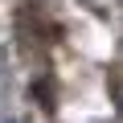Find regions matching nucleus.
Segmentation results:
<instances>
[{"mask_svg":"<svg viewBox=\"0 0 123 123\" xmlns=\"http://www.w3.org/2000/svg\"><path fill=\"white\" fill-rule=\"evenodd\" d=\"M111 98H115L119 111H123V78H111Z\"/></svg>","mask_w":123,"mask_h":123,"instance_id":"f257e3e1","label":"nucleus"}]
</instances>
